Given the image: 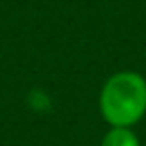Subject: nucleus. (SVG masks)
<instances>
[{"label": "nucleus", "mask_w": 146, "mask_h": 146, "mask_svg": "<svg viewBox=\"0 0 146 146\" xmlns=\"http://www.w3.org/2000/svg\"><path fill=\"white\" fill-rule=\"evenodd\" d=\"M100 112L110 126L136 124L146 114V80L136 72L110 76L100 92Z\"/></svg>", "instance_id": "nucleus-1"}, {"label": "nucleus", "mask_w": 146, "mask_h": 146, "mask_svg": "<svg viewBox=\"0 0 146 146\" xmlns=\"http://www.w3.org/2000/svg\"><path fill=\"white\" fill-rule=\"evenodd\" d=\"M100 146H140V142L130 128L112 126V130H108L104 134Z\"/></svg>", "instance_id": "nucleus-2"}]
</instances>
